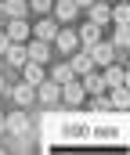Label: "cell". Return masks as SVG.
Returning <instances> with one entry per match:
<instances>
[{
    "mask_svg": "<svg viewBox=\"0 0 130 155\" xmlns=\"http://www.w3.org/2000/svg\"><path fill=\"white\" fill-rule=\"evenodd\" d=\"M87 51H90L94 65H101V69H105L108 61H116V43H112V40H98V43H90Z\"/></svg>",
    "mask_w": 130,
    "mask_h": 155,
    "instance_id": "6da1fadb",
    "label": "cell"
},
{
    "mask_svg": "<svg viewBox=\"0 0 130 155\" xmlns=\"http://www.w3.org/2000/svg\"><path fill=\"white\" fill-rule=\"evenodd\" d=\"M4 134H11V137H25V134H29V116H25V108H18L15 116H4Z\"/></svg>",
    "mask_w": 130,
    "mask_h": 155,
    "instance_id": "7a4b0ae2",
    "label": "cell"
},
{
    "mask_svg": "<svg viewBox=\"0 0 130 155\" xmlns=\"http://www.w3.org/2000/svg\"><path fill=\"white\" fill-rule=\"evenodd\" d=\"M47 58H51V43H47V40H25V61H47Z\"/></svg>",
    "mask_w": 130,
    "mask_h": 155,
    "instance_id": "3957f363",
    "label": "cell"
},
{
    "mask_svg": "<svg viewBox=\"0 0 130 155\" xmlns=\"http://www.w3.org/2000/svg\"><path fill=\"white\" fill-rule=\"evenodd\" d=\"M51 11H54L58 22H72V18H80V4H76V0H54Z\"/></svg>",
    "mask_w": 130,
    "mask_h": 155,
    "instance_id": "277c9868",
    "label": "cell"
},
{
    "mask_svg": "<svg viewBox=\"0 0 130 155\" xmlns=\"http://www.w3.org/2000/svg\"><path fill=\"white\" fill-rule=\"evenodd\" d=\"M83 97H87V90H83V83H80V76L69 79V83H62V101L65 105H80Z\"/></svg>",
    "mask_w": 130,
    "mask_h": 155,
    "instance_id": "5b68a950",
    "label": "cell"
},
{
    "mask_svg": "<svg viewBox=\"0 0 130 155\" xmlns=\"http://www.w3.org/2000/svg\"><path fill=\"white\" fill-rule=\"evenodd\" d=\"M36 97H40L43 105H58L62 101V87L54 79H43V83H36Z\"/></svg>",
    "mask_w": 130,
    "mask_h": 155,
    "instance_id": "8992f818",
    "label": "cell"
},
{
    "mask_svg": "<svg viewBox=\"0 0 130 155\" xmlns=\"http://www.w3.org/2000/svg\"><path fill=\"white\" fill-rule=\"evenodd\" d=\"M51 43H54V47H58L62 54H72V51L80 47V36H76L72 29H58V33H54V40H51Z\"/></svg>",
    "mask_w": 130,
    "mask_h": 155,
    "instance_id": "52a82bcc",
    "label": "cell"
},
{
    "mask_svg": "<svg viewBox=\"0 0 130 155\" xmlns=\"http://www.w3.org/2000/svg\"><path fill=\"white\" fill-rule=\"evenodd\" d=\"M69 69H72L76 76H83V72H90V69H94V58H90V51H87V47H76V51H72Z\"/></svg>",
    "mask_w": 130,
    "mask_h": 155,
    "instance_id": "ba28073f",
    "label": "cell"
},
{
    "mask_svg": "<svg viewBox=\"0 0 130 155\" xmlns=\"http://www.w3.org/2000/svg\"><path fill=\"white\" fill-rule=\"evenodd\" d=\"M105 87H127L130 83V76H127V69H123V65H116V61H108V65H105Z\"/></svg>",
    "mask_w": 130,
    "mask_h": 155,
    "instance_id": "9c48e42d",
    "label": "cell"
},
{
    "mask_svg": "<svg viewBox=\"0 0 130 155\" xmlns=\"http://www.w3.org/2000/svg\"><path fill=\"white\" fill-rule=\"evenodd\" d=\"M108 11H112V7H108V0H94V4L87 7V18H90L94 25H101V29H105V25L112 22V18H108Z\"/></svg>",
    "mask_w": 130,
    "mask_h": 155,
    "instance_id": "30bf717a",
    "label": "cell"
},
{
    "mask_svg": "<svg viewBox=\"0 0 130 155\" xmlns=\"http://www.w3.org/2000/svg\"><path fill=\"white\" fill-rule=\"evenodd\" d=\"M29 0H0V18H25Z\"/></svg>",
    "mask_w": 130,
    "mask_h": 155,
    "instance_id": "8fae6325",
    "label": "cell"
},
{
    "mask_svg": "<svg viewBox=\"0 0 130 155\" xmlns=\"http://www.w3.org/2000/svg\"><path fill=\"white\" fill-rule=\"evenodd\" d=\"M4 33L15 40V43H22V40H29V22L25 18H7V29Z\"/></svg>",
    "mask_w": 130,
    "mask_h": 155,
    "instance_id": "7c38bea8",
    "label": "cell"
},
{
    "mask_svg": "<svg viewBox=\"0 0 130 155\" xmlns=\"http://www.w3.org/2000/svg\"><path fill=\"white\" fill-rule=\"evenodd\" d=\"M76 36H80V47H90V43H98V40H101V25H94V22L87 18L83 25H80V33H76Z\"/></svg>",
    "mask_w": 130,
    "mask_h": 155,
    "instance_id": "4fadbf2b",
    "label": "cell"
},
{
    "mask_svg": "<svg viewBox=\"0 0 130 155\" xmlns=\"http://www.w3.org/2000/svg\"><path fill=\"white\" fill-rule=\"evenodd\" d=\"M54 33H58V22H54V18H40V22L33 25V36H36V40H47V43L54 40Z\"/></svg>",
    "mask_w": 130,
    "mask_h": 155,
    "instance_id": "5bb4252c",
    "label": "cell"
},
{
    "mask_svg": "<svg viewBox=\"0 0 130 155\" xmlns=\"http://www.w3.org/2000/svg\"><path fill=\"white\" fill-rule=\"evenodd\" d=\"M22 76H25V83H29V87H36V83H43V79H47V72H43L40 61H25V65H22Z\"/></svg>",
    "mask_w": 130,
    "mask_h": 155,
    "instance_id": "9a60e30c",
    "label": "cell"
},
{
    "mask_svg": "<svg viewBox=\"0 0 130 155\" xmlns=\"http://www.w3.org/2000/svg\"><path fill=\"white\" fill-rule=\"evenodd\" d=\"M11 97H15V105H22V108H25V105H33V97H36V87H29V83L22 79V83L11 90Z\"/></svg>",
    "mask_w": 130,
    "mask_h": 155,
    "instance_id": "2e32d148",
    "label": "cell"
},
{
    "mask_svg": "<svg viewBox=\"0 0 130 155\" xmlns=\"http://www.w3.org/2000/svg\"><path fill=\"white\" fill-rule=\"evenodd\" d=\"M4 58H7L11 65H18V69H22V65H25V40H22V43H15V40H11V43H7V51H4Z\"/></svg>",
    "mask_w": 130,
    "mask_h": 155,
    "instance_id": "e0dca14e",
    "label": "cell"
},
{
    "mask_svg": "<svg viewBox=\"0 0 130 155\" xmlns=\"http://www.w3.org/2000/svg\"><path fill=\"white\" fill-rule=\"evenodd\" d=\"M80 83H83L87 94H105V79L94 76V69H90V72H83V76H80Z\"/></svg>",
    "mask_w": 130,
    "mask_h": 155,
    "instance_id": "ac0fdd59",
    "label": "cell"
},
{
    "mask_svg": "<svg viewBox=\"0 0 130 155\" xmlns=\"http://www.w3.org/2000/svg\"><path fill=\"white\" fill-rule=\"evenodd\" d=\"M108 90H112V97H108V105H112V108H127V105H130L127 87H108Z\"/></svg>",
    "mask_w": 130,
    "mask_h": 155,
    "instance_id": "d6986e66",
    "label": "cell"
},
{
    "mask_svg": "<svg viewBox=\"0 0 130 155\" xmlns=\"http://www.w3.org/2000/svg\"><path fill=\"white\" fill-rule=\"evenodd\" d=\"M108 18H112L116 25H127L130 22V4H116V7L108 11Z\"/></svg>",
    "mask_w": 130,
    "mask_h": 155,
    "instance_id": "ffe728a7",
    "label": "cell"
},
{
    "mask_svg": "<svg viewBox=\"0 0 130 155\" xmlns=\"http://www.w3.org/2000/svg\"><path fill=\"white\" fill-rule=\"evenodd\" d=\"M47 79H54V83L62 87V83H69V79H76V72H72L69 65H58V69H54V72H51V76H47Z\"/></svg>",
    "mask_w": 130,
    "mask_h": 155,
    "instance_id": "44dd1931",
    "label": "cell"
},
{
    "mask_svg": "<svg viewBox=\"0 0 130 155\" xmlns=\"http://www.w3.org/2000/svg\"><path fill=\"white\" fill-rule=\"evenodd\" d=\"M112 43H116V47H130V33H127V25H116V36H112Z\"/></svg>",
    "mask_w": 130,
    "mask_h": 155,
    "instance_id": "7402d4cb",
    "label": "cell"
},
{
    "mask_svg": "<svg viewBox=\"0 0 130 155\" xmlns=\"http://www.w3.org/2000/svg\"><path fill=\"white\" fill-rule=\"evenodd\" d=\"M51 4H54V0H29V7H33L36 15H47V11H51Z\"/></svg>",
    "mask_w": 130,
    "mask_h": 155,
    "instance_id": "603a6c76",
    "label": "cell"
},
{
    "mask_svg": "<svg viewBox=\"0 0 130 155\" xmlns=\"http://www.w3.org/2000/svg\"><path fill=\"white\" fill-rule=\"evenodd\" d=\"M7 43H11V36H7V33H0V54L7 51Z\"/></svg>",
    "mask_w": 130,
    "mask_h": 155,
    "instance_id": "cb8c5ba5",
    "label": "cell"
},
{
    "mask_svg": "<svg viewBox=\"0 0 130 155\" xmlns=\"http://www.w3.org/2000/svg\"><path fill=\"white\" fill-rule=\"evenodd\" d=\"M76 4H80V11H83V7H90V4H94V0H76Z\"/></svg>",
    "mask_w": 130,
    "mask_h": 155,
    "instance_id": "d4e9b609",
    "label": "cell"
},
{
    "mask_svg": "<svg viewBox=\"0 0 130 155\" xmlns=\"http://www.w3.org/2000/svg\"><path fill=\"white\" fill-rule=\"evenodd\" d=\"M0 134H4V116H0Z\"/></svg>",
    "mask_w": 130,
    "mask_h": 155,
    "instance_id": "484cf974",
    "label": "cell"
},
{
    "mask_svg": "<svg viewBox=\"0 0 130 155\" xmlns=\"http://www.w3.org/2000/svg\"><path fill=\"white\" fill-rule=\"evenodd\" d=\"M0 90H4V76H0Z\"/></svg>",
    "mask_w": 130,
    "mask_h": 155,
    "instance_id": "4316f807",
    "label": "cell"
}]
</instances>
